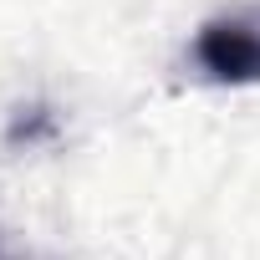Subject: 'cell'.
<instances>
[{
    "mask_svg": "<svg viewBox=\"0 0 260 260\" xmlns=\"http://www.w3.org/2000/svg\"><path fill=\"white\" fill-rule=\"evenodd\" d=\"M189 56L214 87H260V6L209 16L194 31Z\"/></svg>",
    "mask_w": 260,
    "mask_h": 260,
    "instance_id": "6da1fadb",
    "label": "cell"
}]
</instances>
